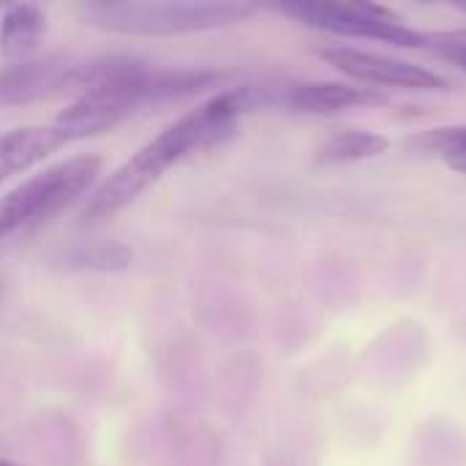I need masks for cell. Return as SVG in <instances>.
<instances>
[{
	"mask_svg": "<svg viewBox=\"0 0 466 466\" xmlns=\"http://www.w3.org/2000/svg\"><path fill=\"white\" fill-rule=\"evenodd\" d=\"M464 5H466V3H464Z\"/></svg>",
	"mask_w": 466,
	"mask_h": 466,
	"instance_id": "cell-16",
	"label": "cell"
},
{
	"mask_svg": "<svg viewBox=\"0 0 466 466\" xmlns=\"http://www.w3.org/2000/svg\"><path fill=\"white\" fill-rule=\"evenodd\" d=\"M257 8L238 0H98L82 3L85 25L117 35H188L238 25Z\"/></svg>",
	"mask_w": 466,
	"mask_h": 466,
	"instance_id": "cell-3",
	"label": "cell"
},
{
	"mask_svg": "<svg viewBox=\"0 0 466 466\" xmlns=\"http://www.w3.org/2000/svg\"><path fill=\"white\" fill-rule=\"evenodd\" d=\"M254 106V87H238L213 96L210 101L169 123L90 191V199L82 208V224H101L117 216L145 191H150L175 164L232 139L240 115Z\"/></svg>",
	"mask_w": 466,
	"mask_h": 466,
	"instance_id": "cell-1",
	"label": "cell"
},
{
	"mask_svg": "<svg viewBox=\"0 0 466 466\" xmlns=\"http://www.w3.org/2000/svg\"><path fill=\"white\" fill-rule=\"evenodd\" d=\"M437 49H440V55H442V57H448L451 63H456L459 68H464L466 71V46L464 44H440Z\"/></svg>",
	"mask_w": 466,
	"mask_h": 466,
	"instance_id": "cell-13",
	"label": "cell"
},
{
	"mask_svg": "<svg viewBox=\"0 0 466 466\" xmlns=\"http://www.w3.org/2000/svg\"><path fill=\"white\" fill-rule=\"evenodd\" d=\"M390 147V139L374 131H336L330 134L319 150H317V164H352V161H366L377 158Z\"/></svg>",
	"mask_w": 466,
	"mask_h": 466,
	"instance_id": "cell-11",
	"label": "cell"
},
{
	"mask_svg": "<svg viewBox=\"0 0 466 466\" xmlns=\"http://www.w3.org/2000/svg\"><path fill=\"white\" fill-rule=\"evenodd\" d=\"M0 466H19V464H14V461H8V459H0Z\"/></svg>",
	"mask_w": 466,
	"mask_h": 466,
	"instance_id": "cell-15",
	"label": "cell"
},
{
	"mask_svg": "<svg viewBox=\"0 0 466 466\" xmlns=\"http://www.w3.org/2000/svg\"><path fill=\"white\" fill-rule=\"evenodd\" d=\"M388 98L374 87L344 85V82H298L281 90L265 87V104H281L300 115H325L350 106H380Z\"/></svg>",
	"mask_w": 466,
	"mask_h": 466,
	"instance_id": "cell-8",
	"label": "cell"
},
{
	"mask_svg": "<svg viewBox=\"0 0 466 466\" xmlns=\"http://www.w3.org/2000/svg\"><path fill=\"white\" fill-rule=\"evenodd\" d=\"M66 134L55 126H19L0 134V186H5L11 177L33 169L60 147H66Z\"/></svg>",
	"mask_w": 466,
	"mask_h": 466,
	"instance_id": "cell-9",
	"label": "cell"
},
{
	"mask_svg": "<svg viewBox=\"0 0 466 466\" xmlns=\"http://www.w3.org/2000/svg\"><path fill=\"white\" fill-rule=\"evenodd\" d=\"M142 60L131 55H46L0 68V106H27L52 98H79L128 74Z\"/></svg>",
	"mask_w": 466,
	"mask_h": 466,
	"instance_id": "cell-4",
	"label": "cell"
},
{
	"mask_svg": "<svg viewBox=\"0 0 466 466\" xmlns=\"http://www.w3.org/2000/svg\"><path fill=\"white\" fill-rule=\"evenodd\" d=\"M221 82V74L213 71H156L145 60L120 74L96 90L71 101L57 117L55 126L66 134L68 142L87 139L117 128L123 120L134 117L137 112L169 101L191 98L208 87Z\"/></svg>",
	"mask_w": 466,
	"mask_h": 466,
	"instance_id": "cell-2",
	"label": "cell"
},
{
	"mask_svg": "<svg viewBox=\"0 0 466 466\" xmlns=\"http://www.w3.org/2000/svg\"><path fill=\"white\" fill-rule=\"evenodd\" d=\"M456 172H461V175H466V150H461V153H453V156H448L445 158Z\"/></svg>",
	"mask_w": 466,
	"mask_h": 466,
	"instance_id": "cell-14",
	"label": "cell"
},
{
	"mask_svg": "<svg viewBox=\"0 0 466 466\" xmlns=\"http://www.w3.org/2000/svg\"><path fill=\"white\" fill-rule=\"evenodd\" d=\"M410 147L415 153H434V156H453L466 150V126H448V128H431L418 134Z\"/></svg>",
	"mask_w": 466,
	"mask_h": 466,
	"instance_id": "cell-12",
	"label": "cell"
},
{
	"mask_svg": "<svg viewBox=\"0 0 466 466\" xmlns=\"http://www.w3.org/2000/svg\"><path fill=\"white\" fill-rule=\"evenodd\" d=\"M279 11L287 16H295L298 22L328 30L336 35H350V38H369V41H382L393 46H429V35L412 30L410 25L401 22L399 14H393L385 5L377 3H347V0H295V3H281Z\"/></svg>",
	"mask_w": 466,
	"mask_h": 466,
	"instance_id": "cell-6",
	"label": "cell"
},
{
	"mask_svg": "<svg viewBox=\"0 0 466 466\" xmlns=\"http://www.w3.org/2000/svg\"><path fill=\"white\" fill-rule=\"evenodd\" d=\"M101 169L104 161L98 156H74L5 191L0 197V243L85 197L98 183Z\"/></svg>",
	"mask_w": 466,
	"mask_h": 466,
	"instance_id": "cell-5",
	"label": "cell"
},
{
	"mask_svg": "<svg viewBox=\"0 0 466 466\" xmlns=\"http://www.w3.org/2000/svg\"><path fill=\"white\" fill-rule=\"evenodd\" d=\"M46 30V14L33 3H14L0 16V55L11 63L27 60Z\"/></svg>",
	"mask_w": 466,
	"mask_h": 466,
	"instance_id": "cell-10",
	"label": "cell"
},
{
	"mask_svg": "<svg viewBox=\"0 0 466 466\" xmlns=\"http://www.w3.org/2000/svg\"><path fill=\"white\" fill-rule=\"evenodd\" d=\"M319 57L328 60L341 74L358 79L360 85H385V87H401V90H448V79L388 55L360 52L350 46H328L319 49Z\"/></svg>",
	"mask_w": 466,
	"mask_h": 466,
	"instance_id": "cell-7",
	"label": "cell"
}]
</instances>
